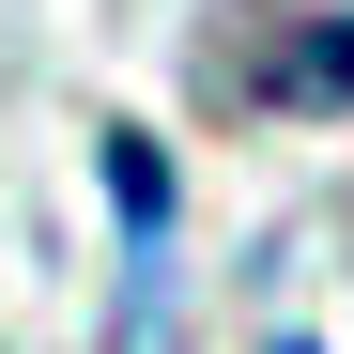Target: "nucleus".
Instances as JSON below:
<instances>
[{"label": "nucleus", "mask_w": 354, "mask_h": 354, "mask_svg": "<svg viewBox=\"0 0 354 354\" xmlns=\"http://www.w3.org/2000/svg\"><path fill=\"white\" fill-rule=\"evenodd\" d=\"M108 216H124V339L108 354H169V154L139 124H108Z\"/></svg>", "instance_id": "obj_1"}, {"label": "nucleus", "mask_w": 354, "mask_h": 354, "mask_svg": "<svg viewBox=\"0 0 354 354\" xmlns=\"http://www.w3.org/2000/svg\"><path fill=\"white\" fill-rule=\"evenodd\" d=\"M216 93H247V108H354V16H262L216 62Z\"/></svg>", "instance_id": "obj_2"}, {"label": "nucleus", "mask_w": 354, "mask_h": 354, "mask_svg": "<svg viewBox=\"0 0 354 354\" xmlns=\"http://www.w3.org/2000/svg\"><path fill=\"white\" fill-rule=\"evenodd\" d=\"M277 354H324V339H277Z\"/></svg>", "instance_id": "obj_3"}]
</instances>
